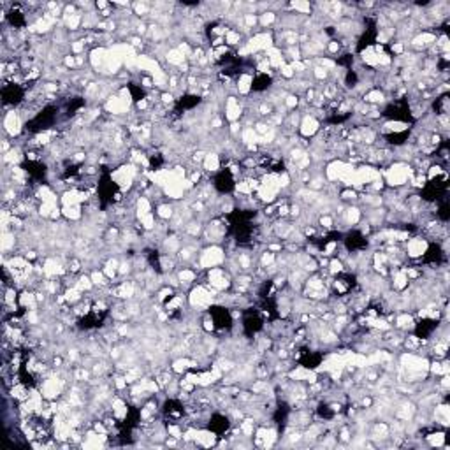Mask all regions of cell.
<instances>
[{
  "label": "cell",
  "mask_w": 450,
  "mask_h": 450,
  "mask_svg": "<svg viewBox=\"0 0 450 450\" xmlns=\"http://www.w3.org/2000/svg\"><path fill=\"white\" fill-rule=\"evenodd\" d=\"M56 118H58V107L46 106V107H43L34 118L28 120L25 129H27L28 132L37 134V132H43V130H46V129H49V127L55 125Z\"/></svg>",
  "instance_id": "cell-1"
},
{
  "label": "cell",
  "mask_w": 450,
  "mask_h": 450,
  "mask_svg": "<svg viewBox=\"0 0 450 450\" xmlns=\"http://www.w3.org/2000/svg\"><path fill=\"white\" fill-rule=\"evenodd\" d=\"M383 116L390 118V120H396V122H414L410 106H408L406 101L390 102V104L383 109Z\"/></svg>",
  "instance_id": "cell-2"
},
{
  "label": "cell",
  "mask_w": 450,
  "mask_h": 450,
  "mask_svg": "<svg viewBox=\"0 0 450 450\" xmlns=\"http://www.w3.org/2000/svg\"><path fill=\"white\" fill-rule=\"evenodd\" d=\"M213 187L220 193H232L234 188H236V180H234L232 171H230V169H220V171L214 174Z\"/></svg>",
  "instance_id": "cell-3"
},
{
  "label": "cell",
  "mask_w": 450,
  "mask_h": 450,
  "mask_svg": "<svg viewBox=\"0 0 450 450\" xmlns=\"http://www.w3.org/2000/svg\"><path fill=\"white\" fill-rule=\"evenodd\" d=\"M209 315H211V322L214 324V327H217V329L225 331V329L232 327V315H230V311L227 308L213 306L211 309H209Z\"/></svg>",
  "instance_id": "cell-4"
},
{
  "label": "cell",
  "mask_w": 450,
  "mask_h": 450,
  "mask_svg": "<svg viewBox=\"0 0 450 450\" xmlns=\"http://www.w3.org/2000/svg\"><path fill=\"white\" fill-rule=\"evenodd\" d=\"M2 102L4 104H7V106H18L19 102L23 101L25 99V88L23 86H19V85H14V83H11V85H6L2 88Z\"/></svg>",
  "instance_id": "cell-5"
},
{
  "label": "cell",
  "mask_w": 450,
  "mask_h": 450,
  "mask_svg": "<svg viewBox=\"0 0 450 450\" xmlns=\"http://www.w3.org/2000/svg\"><path fill=\"white\" fill-rule=\"evenodd\" d=\"M262 325H264L262 317L255 309L245 311V315H243V331H245L246 336H253L255 332L261 331Z\"/></svg>",
  "instance_id": "cell-6"
},
{
  "label": "cell",
  "mask_w": 450,
  "mask_h": 450,
  "mask_svg": "<svg viewBox=\"0 0 450 450\" xmlns=\"http://www.w3.org/2000/svg\"><path fill=\"white\" fill-rule=\"evenodd\" d=\"M341 241L345 243L348 251H359L367 246V239L364 238V234L359 232V230H350V232H346L345 236L341 238Z\"/></svg>",
  "instance_id": "cell-7"
},
{
  "label": "cell",
  "mask_w": 450,
  "mask_h": 450,
  "mask_svg": "<svg viewBox=\"0 0 450 450\" xmlns=\"http://www.w3.org/2000/svg\"><path fill=\"white\" fill-rule=\"evenodd\" d=\"M229 427H230V420H229V417H225L224 414H213L211 419H209L208 429L213 433V435H217V436L225 435V433L229 431Z\"/></svg>",
  "instance_id": "cell-8"
},
{
  "label": "cell",
  "mask_w": 450,
  "mask_h": 450,
  "mask_svg": "<svg viewBox=\"0 0 450 450\" xmlns=\"http://www.w3.org/2000/svg\"><path fill=\"white\" fill-rule=\"evenodd\" d=\"M25 172H27L30 178H34L37 181H43L46 180V174H48V167L44 166L43 162H37V160H28V162H25L23 166Z\"/></svg>",
  "instance_id": "cell-9"
},
{
  "label": "cell",
  "mask_w": 450,
  "mask_h": 450,
  "mask_svg": "<svg viewBox=\"0 0 450 450\" xmlns=\"http://www.w3.org/2000/svg\"><path fill=\"white\" fill-rule=\"evenodd\" d=\"M288 415H290V408H288L287 403H280L278 406H276L275 414H272V420H275V424L282 429V431L288 420Z\"/></svg>",
  "instance_id": "cell-10"
},
{
  "label": "cell",
  "mask_w": 450,
  "mask_h": 450,
  "mask_svg": "<svg viewBox=\"0 0 450 450\" xmlns=\"http://www.w3.org/2000/svg\"><path fill=\"white\" fill-rule=\"evenodd\" d=\"M322 359H324V357H322V354L311 352V350H306V352H303V356L299 357V362L304 367H308V369H315L317 366H320Z\"/></svg>",
  "instance_id": "cell-11"
},
{
  "label": "cell",
  "mask_w": 450,
  "mask_h": 450,
  "mask_svg": "<svg viewBox=\"0 0 450 450\" xmlns=\"http://www.w3.org/2000/svg\"><path fill=\"white\" fill-rule=\"evenodd\" d=\"M201 104V97L199 95H193V93H187L185 97H181L178 102H176V111H188L193 109Z\"/></svg>",
  "instance_id": "cell-12"
},
{
  "label": "cell",
  "mask_w": 450,
  "mask_h": 450,
  "mask_svg": "<svg viewBox=\"0 0 450 450\" xmlns=\"http://www.w3.org/2000/svg\"><path fill=\"white\" fill-rule=\"evenodd\" d=\"M271 85H272V77L267 76L266 72H261L251 80L250 88H251V92H264V90H267Z\"/></svg>",
  "instance_id": "cell-13"
},
{
  "label": "cell",
  "mask_w": 450,
  "mask_h": 450,
  "mask_svg": "<svg viewBox=\"0 0 450 450\" xmlns=\"http://www.w3.org/2000/svg\"><path fill=\"white\" fill-rule=\"evenodd\" d=\"M164 414L169 415L171 419H178V417L183 415V404L176 401V399H169L164 404Z\"/></svg>",
  "instance_id": "cell-14"
},
{
  "label": "cell",
  "mask_w": 450,
  "mask_h": 450,
  "mask_svg": "<svg viewBox=\"0 0 450 450\" xmlns=\"http://www.w3.org/2000/svg\"><path fill=\"white\" fill-rule=\"evenodd\" d=\"M85 106V101L81 97H74L71 99V102L67 104V116H72V114H76L77 111L81 109V107Z\"/></svg>",
  "instance_id": "cell-15"
},
{
  "label": "cell",
  "mask_w": 450,
  "mask_h": 450,
  "mask_svg": "<svg viewBox=\"0 0 450 450\" xmlns=\"http://www.w3.org/2000/svg\"><path fill=\"white\" fill-rule=\"evenodd\" d=\"M317 415H319L320 419L329 420V419H332V417H334V410L329 406L327 403H320L319 408H317Z\"/></svg>",
  "instance_id": "cell-16"
},
{
  "label": "cell",
  "mask_w": 450,
  "mask_h": 450,
  "mask_svg": "<svg viewBox=\"0 0 450 450\" xmlns=\"http://www.w3.org/2000/svg\"><path fill=\"white\" fill-rule=\"evenodd\" d=\"M7 18H9V23L12 25V27H23V25H25V14H23V12H19V11L12 9Z\"/></svg>",
  "instance_id": "cell-17"
},
{
  "label": "cell",
  "mask_w": 450,
  "mask_h": 450,
  "mask_svg": "<svg viewBox=\"0 0 450 450\" xmlns=\"http://www.w3.org/2000/svg\"><path fill=\"white\" fill-rule=\"evenodd\" d=\"M129 90H130L132 99H134V101H141V99H144V90L141 88V86H138V85L132 83L129 86Z\"/></svg>",
  "instance_id": "cell-18"
},
{
  "label": "cell",
  "mask_w": 450,
  "mask_h": 450,
  "mask_svg": "<svg viewBox=\"0 0 450 450\" xmlns=\"http://www.w3.org/2000/svg\"><path fill=\"white\" fill-rule=\"evenodd\" d=\"M345 81H346V85H348V86H356V83H357V74L354 72L352 69H348V71H346Z\"/></svg>",
  "instance_id": "cell-19"
}]
</instances>
